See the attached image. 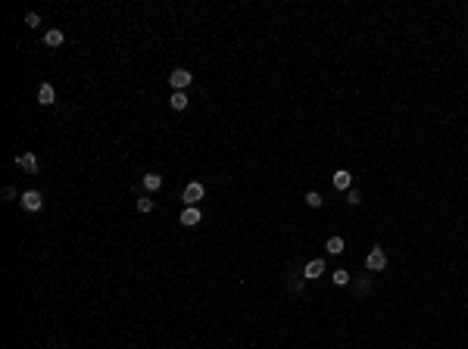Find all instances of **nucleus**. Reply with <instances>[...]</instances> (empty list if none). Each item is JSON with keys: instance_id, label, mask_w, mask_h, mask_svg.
<instances>
[{"instance_id": "obj_2", "label": "nucleus", "mask_w": 468, "mask_h": 349, "mask_svg": "<svg viewBox=\"0 0 468 349\" xmlns=\"http://www.w3.org/2000/svg\"><path fill=\"white\" fill-rule=\"evenodd\" d=\"M365 268H368V271H384V268H387V253H384L381 246H371L368 256H365Z\"/></svg>"}, {"instance_id": "obj_18", "label": "nucleus", "mask_w": 468, "mask_h": 349, "mask_svg": "<svg viewBox=\"0 0 468 349\" xmlns=\"http://www.w3.org/2000/svg\"><path fill=\"white\" fill-rule=\"evenodd\" d=\"M25 25H28V28H38V25H41V16H38V13H28V16H25Z\"/></svg>"}, {"instance_id": "obj_20", "label": "nucleus", "mask_w": 468, "mask_h": 349, "mask_svg": "<svg viewBox=\"0 0 468 349\" xmlns=\"http://www.w3.org/2000/svg\"><path fill=\"white\" fill-rule=\"evenodd\" d=\"M287 284H291L294 290H303V281H300V278H291V281H287Z\"/></svg>"}, {"instance_id": "obj_8", "label": "nucleus", "mask_w": 468, "mask_h": 349, "mask_svg": "<svg viewBox=\"0 0 468 349\" xmlns=\"http://www.w3.org/2000/svg\"><path fill=\"white\" fill-rule=\"evenodd\" d=\"M38 103H41V106H53V103H57V90H53L50 81H44V84L38 87Z\"/></svg>"}, {"instance_id": "obj_17", "label": "nucleus", "mask_w": 468, "mask_h": 349, "mask_svg": "<svg viewBox=\"0 0 468 349\" xmlns=\"http://www.w3.org/2000/svg\"><path fill=\"white\" fill-rule=\"evenodd\" d=\"M347 203H350V206H359V203H362V193L350 187V190H347Z\"/></svg>"}, {"instance_id": "obj_10", "label": "nucleus", "mask_w": 468, "mask_h": 349, "mask_svg": "<svg viewBox=\"0 0 468 349\" xmlns=\"http://www.w3.org/2000/svg\"><path fill=\"white\" fill-rule=\"evenodd\" d=\"M159 187H163V178H159L156 172H147V175H144V190H147V193H156Z\"/></svg>"}, {"instance_id": "obj_1", "label": "nucleus", "mask_w": 468, "mask_h": 349, "mask_svg": "<svg viewBox=\"0 0 468 349\" xmlns=\"http://www.w3.org/2000/svg\"><path fill=\"white\" fill-rule=\"evenodd\" d=\"M19 203H22L25 212H41V209H44V193H41V190H25V193L19 196Z\"/></svg>"}, {"instance_id": "obj_7", "label": "nucleus", "mask_w": 468, "mask_h": 349, "mask_svg": "<svg viewBox=\"0 0 468 349\" xmlns=\"http://www.w3.org/2000/svg\"><path fill=\"white\" fill-rule=\"evenodd\" d=\"M321 274H325V262H321V259L306 262V268H303V278L306 281H315V278H321Z\"/></svg>"}, {"instance_id": "obj_11", "label": "nucleus", "mask_w": 468, "mask_h": 349, "mask_svg": "<svg viewBox=\"0 0 468 349\" xmlns=\"http://www.w3.org/2000/svg\"><path fill=\"white\" fill-rule=\"evenodd\" d=\"M63 41H66V34H63L60 28H47V31H44V44H47V47H60Z\"/></svg>"}, {"instance_id": "obj_19", "label": "nucleus", "mask_w": 468, "mask_h": 349, "mask_svg": "<svg viewBox=\"0 0 468 349\" xmlns=\"http://www.w3.org/2000/svg\"><path fill=\"white\" fill-rule=\"evenodd\" d=\"M365 290H371V281L368 278H359L356 281V293H365Z\"/></svg>"}, {"instance_id": "obj_6", "label": "nucleus", "mask_w": 468, "mask_h": 349, "mask_svg": "<svg viewBox=\"0 0 468 349\" xmlns=\"http://www.w3.org/2000/svg\"><path fill=\"white\" fill-rule=\"evenodd\" d=\"M200 218H203V212L197 209V206H184V209H181V225H184V228L200 225Z\"/></svg>"}, {"instance_id": "obj_3", "label": "nucleus", "mask_w": 468, "mask_h": 349, "mask_svg": "<svg viewBox=\"0 0 468 349\" xmlns=\"http://www.w3.org/2000/svg\"><path fill=\"white\" fill-rule=\"evenodd\" d=\"M169 84H172V90H188L194 84V75H191L188 69H175L172 75H169Z\"/></svg>"}, {"instance_id": "obj_9", "label": "nucleus", "mask_w": 468, "mask_h": 349, "mask_svg": "<svg viewBox=\"0 0 468 349\" xmlns=\"http://www.w3.org/2000/svg\"><path fill=\"white\" fill-rule=\"evenodd\" d=\"M331 184H334L337 190H350V184H353V175H350L347 169H337V172H334V178H331Z\"/></svg>"}, {"instance_id": "obj_15", "label": "nucleus", "mask_w": 468, "mask_h": 349, "mask_svg": "<svg viewBox=\"0 0 468 349\" xmlns=\"http://www.w3.org/2000/svg\"><path fill=\"white\" fill-rule=\"evenodd\" d=\"M331 278H334V284H337V287H344V284H350V271H347V268H337V271L331 274Z\"/></svg>"}, {"instance_id": "obj_5", "label": "nucleus", "mask_w": 468, "mask_h": 349, "mask_svg": "<svg viewBox=\"0 0 468 349\" xmlns=\"http://www.w3.org/2000/svg\"><path fill=\"white\" fill-rule=\"evenodd\" d=\"M16 165H19L22 172H28V175H38V156L34 153H19L16 156Z\"/></svg>"}, {"instance_id": "obj_14", "label": "nucleus", "mask_w": 468, "mask_h": 349, "mask_svg": "<svg viewBox=\"0 0 468 349\" xmlns=\"http://www.w3.org/2000/svg\"><path fill=\"white\" fill-rule=\"evenodd\" d=\"M303 200H306V206H309V209H321V203H325V200H321V193H318V190H309V193H306Z\"/></svg>"}, {"instance_id": "obj_12", "label": "nucleus", "mask_w": 468, "mask_h": 349, "mask_svg": "<svg viewBox=\"0 0 468 349\" xmlns=\"http://www.w3.org/2000/svg\"><path fill=\"white\" fill-rule=\"evenodd\" d=\"M169 106H172V109H178V113H181V109H188V94H184V90H172Z\"/></svg>"}, {"instance_id": "obj_13", "label": "nucleus", "mask_w": 468, "mask_h": 349, "mask_svg": "<svg viewBox=\"0 0 468 349\" xmlns=\"http://www.w3.org/2000/svg\"><path fill=\"white\" fill-rule=\"evenodd\" d=\"M325 250H328L331 256H340V253H344V237H328Z\"/></svg>"}, {"instance_id": "obj_16", "label": "nucleus", "mask_w": 468, "mask_h": 349, "mask_svg": "<svg viewBox=\"0 0 468 349\" xmlns=\"http://www.w3.org/2000/svg\"><path fill=\"white\" fill-rule=\"evenodd\" d=\"M137 212H144V215H147V212H153V200L141 196V200H137Z\"/></svg>"}, {"instance_id": "obj_4", "label": "nucleus", "mask_w": 468, "mask_h": 349, "mask_svg": "<svg viewBox=\"0 0 468 349\" xmlns=\"http://www.w3.org/2000/svg\"><path fill=\"white\" fill-rule=\"evenodd\" d=\"M203 193H206V187L200 184V181H191V184L184 187V193H181L184 206H197V200H203Z\"/></svg>"}]
</instances>
